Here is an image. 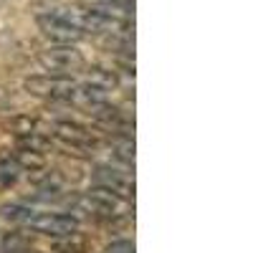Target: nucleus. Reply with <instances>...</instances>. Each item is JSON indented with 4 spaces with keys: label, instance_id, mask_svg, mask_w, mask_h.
<instances>
[{
    "label": "nucleus",
    "instance_id": "1",
    "mask_svg": "<svg viewBox=\"0 0 253 253\" xmlns=\"http://www.w3.org/2000/svg\"><path fill=\"white\" fill-rule=\"evenodd\" d=\"M38 61L46 71H51L53 76H74L79 71L86 69V58L81 51H76L74 46H51L46 51L38 53Z\"/></svg>",
    "mask_w": 253,
    "mask_h": 253
},
{
    "label": "nucleus",
    "instance_id": "2",
    "mask_svg": "<svg viewBox=\"0 0 253 253\" xmlns=\"http://www.w3.org/2000/svg\"><path fill=\"white\" fill-rule=\"evenodd\" d=\"M36 26H38V31L43 33L46 38H51L53 43H61V46H74L76 41L84 38V33L71 23V20L63 18L58 10L38 13L36 15Z\"/></svg>",
    "mask_w": 253,
    "mask_h": 253
},
{
    "label": "nucleus",
    "instance_id": "3",
    "mask_svg": "<svg viewBox=\"0 0 253 253\" xmlns=\"http://www.w3.org/2000/svg\"><path fill=\"white\" fill-rule=\"evenodd\" d=\"M74 79L71 76H28L23 81V89L33 96H43V99H53V101H69L71 91H74Z\"/></svg>",
    "mask_w": 253,
    "mask_h": 253
},
{
    "label": "nucleus",
    "instance_id": "4",
    "mask_svg": "<svg viewBox=\"0 0 253 253\" xmlns=\"http://www.w3.org/2000/svg\"><path fill=\"white\" fill-rule=\"evenodd\" d=\"M26 225L36 233L51 236V238H66L79 230V220L66 213H33V218Z\"/></svg>",
    "mask_w": 253,
    "mask_h": 253
},
{
    "label": "nucleus",
    "instance_id": "5",
    "mask_svg": "<svg viewBox=\"0 0 253 253\" xmlns=\"http://www.w3.org/2000/svg\"><path fill=\"white\" fill-rule=\"evenodd\" d=\"M53 129H56V137L61 142H66L69 147H76V150H84L86 155H91V150L99 144V137L94 132H89L86 126H81L76 122H66V119H61L53 124Z\"/></svg>",
    "mask_w": 253,
    "mask_h": 253
},
{
    "label": "nucleus",
    "instance_id": "6",
    "mask_svg": "<svg viewBox=\"0 0 253 253\" xmlns=\"http://www.w3.org/2000/svg\"><path fill=\"white\" fill-rule=\"evenodd\" d=\"M94 180L99 187H107L109 193H114L119 200H132L134 198V182L129 177L119 175L112 167H96L94 170Z\"/></svg>",
    "mask_w": 253,
    "mask_h": 253
},
{
    "label": "nucleus",
    "instance_id": "7",
    "mask_svg": "<svg viewBox=\"0 0 253 253\" xmlns=\"http://www.w3.org/2000/svg\"><path fill=\"white\" fill-rule=\"evenodd\" d=\"M18 170H28V172H38V170H46V157L43 152H33V150H18L13 155Z\"/></svg>",
    "mask_w": 253,
    "mask_h": 253
},
{
    "label": "nucleus",
    "instance_id": "8",
    "mask_svg": "<svg viewBox=\"0 0 253 253\" xmlns=\"http://www.w3.org/2000/svg\"><path fill=\"white\" fill-rule=\"evenodd\" d=\"M18 182V165L13 160V155H8L5 150L0 152V190H8Z\"/></svg>",
    "mask_w": 253,
    "mask_h": 253
},
{
    "label": "nucleus",
    "instance_id": "9",
    "mask_svg": "<svg viewBox=\"0 0 253 253\" xmlns=\"http://www.w3.org/2000/svg\"><path fill=\"white\" fill-rule=\"evenodd\" d=\"M28 248V238L18 230H0V253H20Z\"/></svg>",
    "mask_w": 253,
    "mask_h": 253
},
{
    "label": "nucleus",
    "instance_id": "10",
    "mask_svg": "<svg viewBox=\"0 0 253 253\" xmlns=\"http://www.w3.org/2000/svg\"><path fill=\"white\" fill-rule=\"evenodd\" d=\"M86 74H89V84H94V86H99V89H104V91L117 89V84H119V79H117L114 71L101 69V66H91Z\"/></svg>",
    "mask_w": 253,
    "mask_h": 253
},
{
    "label": "nucleus",
    "instance_id": "11",
    "mask_svg": "<svg viewBox=\"0 0 253 253\" xmlns=\"http://www.w3.org/2000/svg\"><path fill=\"white\" fill-rule=\"evenodd\" d=\"M86 195H89V198H91V200H94L99 208H104V210H107L109 215H112L114 210L119 208V198H117L114 193H109L107 187H99V185H96V187H91V190H89Z\"/></svg>",
    "mask_w": 253,
    "mask_h": 253
},
{
    "label": "nucleus",
    "instance_id": "12",
    "mask_svg": "<svg viewBox=\"0 0 253 253\" xmlns=\"http://www.w3.org/2000/svg\"><path fill=\"white\" fill-rule=\"evenodd\" d=\"M0 218H5V220H10V223H28L31 218H33V210L31 208H26V205H0Z\"/></svg>",
    "mask_w": 253,
    "mask_h": 253
},
{
    "label": "nucleus",
    "instance_id": "13",
    "mask_svg": "<svg viewBox=\"0 0 253 253\" xmlns=\"http://www.w3.org/2000/svg\"><path fill=\"white\" fill-rule=\"evenodd\" d=\"M5 129L15 132L18 137L33 134V129H36V119H31V117H26V114H18V117H13L10 122H5Z\"/></svg>",
    "mask_w": 253,
    "mask_h": 253
},
{
    "label": "nucleus",
    "instance_id": "14",
    "mask_svg": "<svg viewBox=\"0 0 253 253\" xmlns=\"http://www.w3.org/2000/svg\"><path fill=\"white\" fill-rule=\"evenodd\" d=\"M53 251L56 253H84V251H86V241L74 233V236H66V238H58Z\"/></svg>",
    "mask_w": 253,
    "mask_h": 253
},
{
    "label": "nucleus",
    "instance_id": "15",
    "mask_svg": "<svg viewBox=\"0 0 253 253\" xmlns=\"http://www.w3.org/2000/svg\"><path fill=\"white\" fill-rule=\"evenodd\" d=\"M107 253H134V243L132 241H112L107 246Z\"/></svg>",
    "mask_w": 253,
    "mask_h": 253
},
{
    "label": "nucleus",
    "instance_id": "16",
    "mask_svg": "<svg viewBox=\"0 0 253 253\" xmlns=\"http://www.w3.org/2000/svg\"><path fill=\"white\" fill-rule=\"evenodd\" d=\"M20 253H38V251H31V248H26V251H20Z\"/></svg>",
    "mask_w": 253,
    "mask_h": 253
},
{
    "label": "nucleus",
    "instance_id": "17",
    "mask_svg": "<svg viewBox=\"0 0 253 253\" xmlns=\"http://www.w3.org/2000/svg\"><path fill=\"white\" fill-rule=\"evenodd\" d=\"M48 3H56V0H48Z\"/></svg>",
    "mask_w": 253,
    "mask_h": 253
}]
</instances>
